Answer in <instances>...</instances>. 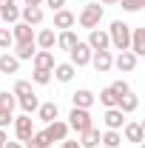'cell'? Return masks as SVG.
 I'll return each instance as SVG.
<instances>
[{
    "label": "cell",
    "instance_id": "6da1fadb",
    "mask_svg": "<svg viewBox=\"0 0 145 148\" xmlns=\"http://www.w3.org/2000/svg\"><path fill=\"white\" fill-rule=\"evenodd\" d=\"M108 40L117 51H128V43H131V26L122 20H114L108 29Z\"/></svg>",
    "mask_w": 145,
    "mask_h": 148
},
{
    "label": "cell",
    "instance_id": "7a4b0ae2",
    "mask_svg": "<svg viewBox=\"0 0 145 148\" xmlns=\"http://www.w3.org/2000/svg\"><path fill=\"white\" fill-rule=\"evenodd\" d=\"M103 14H105V12H103V6H100V3H85V6H83V12H80V17H77V23H80V26H83V29H100V20H103Z\"/></svg>",
    "mask_w": 145,
    "mask_h": 148
},
{
    "label": "cell",
    "instance_id": "3957f363",
    "mask_svg": "<svg viewBox=\"0 0 145 148\" xmlns=\"http://www.w3.org/2000/svg\"><path fill=\"white\" fill-rule=\"evenodd\" d=\"M91 125H94V120H91L88 108H71V114H68V128H74L77 134H83Z\"/></svg>",
    "mask_w": 145,
    "mask_h": 148
},
{
    "label": "cell",
    "instance_id": "277c9868",
    "mask_svg": "<svg viewBox=\"0 0 145 148\" xmlns=\"http://www.w3.org/2000/svg\"><path fill=\"white\" fill-rule=\"evenodd\" d=\"M68 54H71V60H68V63H71L74 69H80V66H88V63H91V54H94V51L88 49V43H83V40H80V43L74 46Z\"/></svg>",
    "mask_w": 145,
    "mask_h": 148
},
{
    "label": "cell",
    "instance_id": "5b68a950",
    "mask_svg": "<svg viewBox=\"0 0 145 148\" xmlns=\"http://www.w3.org/2000/svg\"><path fill=\"white\" fill-rule=\"evenodd\" d=\"M88 49L91 51H108V46H111V40H108V32H103V29H91L88 32Z\"/></svg>",
    "mask_w": 145,
    "mask_h": 148
},
{
    "label": "cell",
    "instance_id": "8992f818",
    "mask_svg": "<svg viewBox=\"0 0 145 148\" xmlns=\"http://www.w3.org/2000/svg\"><path fill=\"white\" fill-rule=\"evenodd\" d=\"M14 134H17L20 143H26L31 134H34V123H31V114H20L14 120Z\"/></svg>",
    "mask_w": 145,
    "mask_h": 148
},
{
    "label": "cell",
    "instance_id": "52a82bcc",
    "mask_svg": "<svg viewBox=\"0 0 145 148\" xmlns=\"http://www.w3.org/2000/svg\"><path fill=\"white\" fill-rule=\"evenodd\" d=\"M68 123H63V120H54V123H49V128H46V137H49V143H63L66 137H68Z\"/></svg>",
    "mask_w": 145,
    "mask_h": 148
},
{
    "label": "cell",
    "instance_id": "ba28073f",
    "mask_svg": "<svg viewBox=\"0 0 145 148\" xmlns=\"http://www.w3.org/2000/svg\"><path fill=\"white\" fill-rule=\"evenodd\" d=\"M88 66H94V69H97V74H105V71H111V69H114V57H111V51H94Z\"/></svg>",
    "mask_w": 145,
    "mask_h": 148
},
{
    "label": "cell",
    "instance_id": "9c48e42d",
    "mask_svg": "<svg viewBox=\"0 0 145 148\" xmlns=\"http://www.w3.org/2000/svg\"><path fill=\"white\" fill-rule=\"evenodd\" d=\"M103 123H105V128L108 131H120L122 125H125V114L120 108H108L105 111V117H103Z\"/></svg>",
    "mask_w": 145,
    "mask_h": 148
},
{
    "label": "cell",
    "instance_id": "30bf717a",
    "mask_svg": "<svg viewBox=\"0 0 145 148\" xmlns=\"http://www.w3.org/2000/svg\"><path fill=\"white\" fill-rule=\"evenodd\" d=\"M128 51L137 57L145 54V29H131V43H128Z\"/></svg>",
    "mask_w": 145,
    "mask_h": 148
},
{
    "label": "cell",
    "instance_id": "8fae6325",
    "mask_svg": "<svg viewBox=\"0 0 145 148\" xmlns=\"http://www.w3.org/2000/svg\"><path fill=\"white\" fill-rule=\"evenodd\" d=\"M0 20H6V23H17L20 20V9L14 0H0Z\"/></svg>",
    "mask_w": 145,
    "mask_h": 148
},
{
    "label": "cell",
    "instance_id": "7c38bea8",
    "mask_svg": "<svg viewBox=\"0 0 145 148\" xmlns=\"http://www.w3.org/2000/svg\"><path fill=\"white\" fill-rule=\"evenodd\" d=\"M114 66H117L120 71L131 74L134 69H137V54H131V51H120V54L114 57Z\"/></svg>",
    "mask_w": 145,
    "mask_h": 148
},
{
    "label": "cell",
    "instance_id": "4fadbf2b",
    "mask_svg": "<svg viewBox=\"0 0 145 148\" xmlns=\"http://www.w3.org/2000/svg\"><path fill=\"white\" fill-rule=\"evenodd\" d=\"M20 17H23V23H29V26H40L43 23V9L40 6H23L20 9Z\"/></svg>",
    "mask_w": 145,
    "mask_h": 148
},
{
    "label": "cell",
    "instance_id": "5bb4252c",
    "mask_svg": "<svg viewBox=\"0 0 145 148\" xmlns=\"http://www.w3.org/2000/svg\"><path fill=\"white\" fill-rule=\"evenodd\" d=\"M12 37H14V43H31V40H34V29H31L29 23H14Z\"/></svg>",
    "mask_w": 145,
    "mask_h": 148
},
{
    "label": "cell",
    "instance_id": "9a60e30c",
    "mask_svg": "<svg viewBox=\"0 0 145 148\" xmlns=\"http://www.w3.org/2000/svg\"><path fill=\"white\" fill-rule=\"evenodd\" d=\"M94 94L88 91V88H77V91L71 94V103H74V108H91L94 106Z\"/></svg>",
    "mask_w": 145,
    "mask_h": 148
},
{
    "label": "cell",
    "instance_id": "2e32d148",
    "mask_svg": "<svg viewBox=\"0 0 145 148\" xmlns=\"http://www.w3.org/2000/svg\"><path fill=\"white\" fill-rule=\"evenodd\" d=\"M51 74H54L60 83H71V80H74V74H77V69H74L71 63H54Z\"/></svg>",
    "mask_w": 145,
    "mask_h": 148
},
{
    "label": "cell",
    "instance_id": "e0dca14e",
    "mask_svg": "<svg viewBox=\"0 0 145 148\" xmlns=\"http://www.w3.org/2000/svg\"><path fill=\"white\" fill-rule=\"evenodd\" d=\"M34 43L43 49V51H51V49H54V43H57L54 29H43V32H37V34H34Z\"/></svg>",
    "mask_w": 145,
    "mask_h": 148
},
{
    "label": "cell",
    "instance_id": "ac0fdd59",
    "mask_svg": "<svg viewBox=\"0 0 145 148\" xmlns=\"http://www.w3.org/2000/svg\"><path fill=\"white\" fill-rule=\"evenodd\" d=\"M117 108L122 111V114H131V111H137V108H140V97H137L134 91L122 94V97L117 100Z\"/></svg>",
    "mask_w": 145,
    "mask_h": 148
},
{
    "label": "cell",
    "instance_id": "d6986e66",
    "mask_svg": "<svg viewBox=\"0 0 145 148\" xmlns=\"http://www.w3.org/2000/svg\"><path fill=\"white\" fill-rule=\"evenodd\" d=\"M74 23H77V17H74L68 9H60V12H54V29L66 32V29H71Z\"/></svg>",
    "mask_w": 145,
    "mask_h": 148
},
{
    "label": "cell",
    "instance_id": "ffe728a7",
    "mask_svg": "<svg viewBox=\"0 0 145 148\" xmlns=\"http://www.w3.org/2000/svg\"><path fill=\"white\" fill-rule=\"evenodd\" d=\"M57 111H60V108H57V103H40V106H37V117L49 125V123H54V120H57Z\"/></svg>",
    "mask_w": 145,
    "mask_h": 148
},
{
    "label": "cell",
    "instance_id": "44dd1931",
    "mask_svg": "<svg viewBox=\"0 0 145 148\" xmlns=\"http://www.w3.org/2000/svg\"><path fill=\"white\" fill-rule=\"evenodd\" d=\"M17 69H20V60L14 54H9V51L0 54V74H17Z\"/></svg>",
    "mask_w": 145,
    "mask_h": 148
},
{
    "label": "cell",
    "instance_id": "7402d4cb",
    "mask_svg": "<svg viewBox=\"0 0 145 148\" xmlns=\"http://www.w3.org/2000/svg\"><path fill=\"white\" fill-rule=\"evenodd\" d=\"M77 43H80V37L74 34L71 29H66V32H60V34H57V46H60L63 51H71Z\"/></svg>",
    "mask_w": 145,
    "mask_h": 148
},
{
    "label": "cell",
    "instance_id": "603a6c76",
    "mask_svg": "<svg viewBox=\"0 0 145 148\" xmlns=\"http://www.w3.org/2000/svg\"><path fill=\"white\" fill-rule=\"evenodd\" d=\"M31 63H34V69H46V71H51V69H54V54H51V51H34Z\"/></svg>",
    "mask_w": 145,
    "mask_h": 148
},
{
    "label": "cell",
    "instance_id": "cb8c5ba5",
    "mask_svg": "<svg viewBox=\"0 0 145 148\" xmlns=\"http://www.w3.org/2000/svg\"><path fill=\"white\" fill-rule=\"evenodd\" d=\"M80 148H100V131L94 128V125L80 134Z\"/></svg>",
    "mask_w": 145,
    "mask_h": 148
},
{
    "label": "cell",
    "instance_id": "d4e9b609",
    "mask_svg": "<svg viewBox=\"0 0 145 148\" xmlns=\"http://www.w3.org/2000/svg\"><path fill=\"white\" fill-rule=\"evenodd\" d=\"M37 51V43L31 40V43H14V57L17 60H31Z\"/></svg>",
    "mask_w": 145,
    "mask_h": 148
},
{
    "label": "cell",
    "instance_id": "484cf974",
    "mask_svg": "<svg viewBox=\"0 0 145 148\" xmlns=\"http://www.w3.org/2000/svg\"><path fill=\"white\" fill-rule=\"evenodd\" d=\"M122 134H125L128 143H142V125L140 123H125L122 125Z\"/></svg>",
    "mask_w": 145,
    "mask_h": 148
},
{
    "label": "cell",
    "instance_id": "4316f807",
    "mask_svg": "<svg viewBox=\"0 0 145 148\" xmlns=\"http://www.w3.org/2000/svg\"><path fill=\"white\" fill-rule=\"evenodd\" d=\"M51 143H49V137H46V131H34L29 140H26V145L23 148H49Z\"/></svg>",
    "mask_w": 145,
    "mask_h": 148
},
{
    "label": "cell",
    "instance_id": "83f0119b",
    "mask_svg": "<svg viewBox=\"0 0 145 148\" xmlns=\"http://www.w3.org/2000/svg\"><path fill=\"white\" fill-rule=\"evenodd\" d=\"M20 108H23V114H34L37 106H40V100H37V94H26V97H17Z\"/></svg>",
    "mask_w": 145,
    "mask_h": 148
},
{
    "label": "cell",
    "instance_id": "f1b7e54d",
    "mask_svg": "<svg viewBox=\"0 0 145 148\" xmlns=\"http://www.w3.org/2000/svg\"><path fill=\"white\" fill-rule=\"evenodd\" d=\"M100 143H103V148H120L122 134H120V131H105V134L100 137Z\"/></svg>",
    "mask_w": 145,
    "mask_h": 148
},
{
    "label": "cell",
    "instance_id": "f546056e",
    "mask_svg": "<svg viewBox=\"0 0 145 148\" xmlns=\"http://www.w3.org/2000/svg\"><path fill=\"white\" fill-rule=\"evenodd\" d=\"M117 100H120V97H117V94H114V88H103V91H100V103H103V106H105V108H117Z\"/></svg>",
    "mask_w": 145,
    "mask_h": 148
},
{
    "label": "cell",
    "instance_id": "4dcf8cb0",
    "mask_svg": "<svg viewBox=\"0 0 145 148\" xmlns=\"http://www.w3.org/2000/svg\"><path fill=\"white\" fill-rule=\"evenodd\" d=\"M14 106H17V97L12 91H0V108L6 111H14Z\"/></svg>",
    "mask_w": 145,
    "mask_h": 148
},
{
    "label": "cell",
    "instance_id": "1f68e13d",
    "mask_svg": "<svg viewBox=\"0 0 145 148\" xmlns=\"http://www.w3.org/2000/svg\"><path fill=\"white\" fill-rule=\"evenodd\" d=\"M31 80H34L37 86H49V83H51V71H46V69H34Z\"/></svg>",
    "mask_w": 145,
    "mask_h": 148
},
{
    "label": "cell",
    "instance_id": "d6a6232c",
    "mask_svg": "<svg viewBox=\"0 0 145 148\" xmlns=\"http://www.w3.org/2000/svg\"><path fill=\"white\" fill-rule=\"evenodd\" d=\"M12 94H14V97H26V94H34V91H31V83H29V80H17Z\"/></svg>",
    "mask_w": 145,
    "mask_h": 148
},
{
    "label": "cell",
    "instance_id": "836d02e7",
    "mask_svg": "<svg viewBox=\"0 0 145 148\" xmlns=\"http://www.w3.org/2000/svg\"><path fill=\"white\" fill-rule=\"evenodd\" d=\"M14 46V37H12V29H0V49H12Z\"/></svg>",
    "mask_w": 145,
    "mask_h": 148
},
{
    "label": "cell",
    "instance_id": "e575fe53",
    "mask_svg": "<svg viewBox=\"0 0 145 148\" xmlns=\"http://www.w3.org/2000/svg\"><path fill=\"white\" fill-rule=\"evenodd\" d=\"M117 3H122L125 12H140V9L145 6V0H117Z\"/></svg>",
    "mask_w": 145,
    "mask_h": 148
},
{
    "label": "cell",
    "instance_id": "d590c367",
    "mask_svg": "<svg viewBox=\"0 0 145 148\" xmlns=\"http://www.w3.org/2000/svg\"><path fill=\"white\" fill-rule=\"evenodd\" d=\"M111 88H114V94H117V97H122V94L131 91V86H128L125 80H114V83H111Z\"/></svg>",
    "mask_w": 145,
    "mask_h": 148
},
{
    "label": "cell",
    "instance_id": "8d00e7d4",
    "mask_svg": "<svg viewBox=\"0 0 145 148\" xmlns=\"http://www.w3.org/2000/svg\"><path fill=\"white\" fill-rule=\"evenodd\" d=\"M14 123V117H12V111L0 108V128H6V125H12Z\"/></svg>",
    "mask_w": 145,
    "mask_h": 148
},
{
    "label": "cell",
    "instance_id": "74e56055",
    "mask_svg": "<svg viewBox=\"0 0 145 148\" xmlns=\"http://www.w3.org/2000/svg\"><path fill=\"white\" fill-rule=\"evenodd\" d=\"M46 6H51L54 12H60V9L66 6V0H46Z\"/></svg>",
    "mask_w": 145,
    "mask_h": 148
},
{
    "label": "cell",
    "instance_id": "f35d334b",
    "mask_svg": "<svg viewBox=\"0 0 145 148\" xmlns=\"http://www.w3.org/2000/svg\"><path fill=\"white\" fill-rule=\"evenodd\" d=\"M63 148H80L77 140H63Z\"/></svg>",
    "mask_w": 145,
    "mask_h": 148
},
{
    "label": "cell",
    "instance_id": "ab89813d",
    "mask_svg": "<svg viewBox=\"0 0 145 148\" xmlns=\"http://www.w3.org/2000/svg\"><path fill=\"white\" fill-rule=\"evenodd\" d=\"M3 148H23V143H3Z\"/></svg>",
    "mask_w": 145,
    "mask_h": 148
},
{
    "label": "cell",
    "instance_id": "60d3db41",
    "mask_svg": "<svg viewBox=\"0 0 145 148\" xmlns=\"http://www.w3.org/2000/svg\"><path fill=\"white\" fill-rule=\"evenodd\" d=\"M3 143H9V137H6V128H0V145Z\"/></svg>",
    "mask_w": 145,
    "mask_h": 148
},
{
    "label": "cell",
    "instance_id": "b9f144b4",
    "mask_svg": "<svg viewBox=\"0 0 145 148\" xmlns=\"http://www.w3.org/2000/svg\"><path fill=\"white\" fill-rule=\"evenodd\" d=\"M23 3H26V6H40L43 0H23Z\"/></svg>",
    "mask_w": 145,
    "mask_h": 148
},
{
    "label": "cell",
    "instance_id": "7bdbcfd3",
    "mask_svg": "<svg viewBox=\"0 0 145 148\" xmlns=\"http://www.w3.org/2000/svg\"><path fill=\"white\" fill-rule=\"evenodd\" d=\"M103 3H105V6H114V3H117V0H103Z\"/></svg>",
    "mask_w": 145,
    "mask_h": 148
},
{
    "label": "cell",
    "instance_id": "ee69618b",
    "mask_svg": "<svg viewBox=\"0 0 145 148\" xmlns=\"http://www.w3.org/2000/svg\"><path fill=\"white\" fill-rule=\"evenodd\" d=\"M0 148H3V145H0Z\"/></svg>",
    "mask_w": 145,
    "mask_h": 148
}]
</instances>
